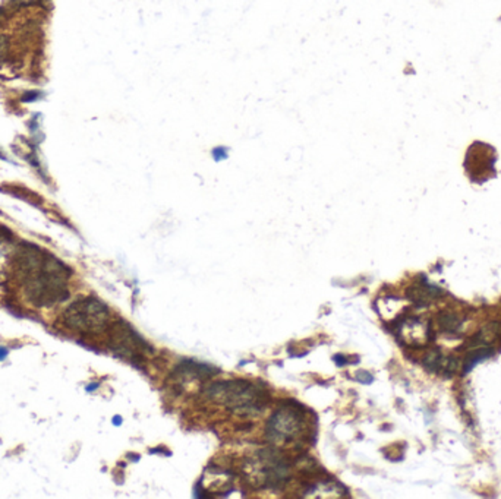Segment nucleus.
I'll return each mask as SVG.
<instances>
[{
  "mask_svg": "<svg viewBox=\"0 0 501 499\" xmlns=\"http://www.w3.org/2000/svg\"><path fill=\"white\" fill-rule=\"evenodd\" d=\"M22 288L35 306H51L65 300L71 271L59 259L48 257L34 244H24L15 257Z\"/></svg>",
  "mask_w": 501,
  "mask_h": 499,
  "instance_id": "f257e3e1",
  "label": "nucleus"
},
{
  "mask_svg": "<svg viewBox=\"0 0 501 499\" xmlns=\"http://www.w3.org/2000/svg\"><path fill=\"white\" fill-rule=\"evenodd\" d=\"M202 397L241 416L258 414L268 404V394L245 379L217 381L202 388Z\"/></svg>",
  "mask_w": 501,
  "mask_h": 499,
  "instance_id": "f03ea898",
  "label": "nucleus"
},
{
  "mask_svg": "<svg viewBox=\"0 0 501 499\" xmlns=\"http://www.w3.org/2000/svg\"><path fill=\"white\" fill-rule=\"evenodd\" d=\"M110 312L103 302L85 297L71 304L63 314V324L81 334H100L108 325Z\"/></svg>",
  "mask_w": 501,
  "mask_h": 499,
  "instance_id": "7ed1b4c3",
  "label": "nucleus"
},
{
  "mask_svg": "<svg viewBox=\"0 0 501 499\" xmlns=\"http://www.w3.org/2000/svg\"><path fill=\"white\" fill-rule=\"evenodd\" d=\"M308 432V419L304 410L295 404L277 408L267 423V438L275 445H290L302 441Z\"/></svg>",
  "mask_w": 501,
  "mask_h": 499,
  "instance_id": "20e7f679",
  "label": "nucleus"
},
{
  "mask_svg": "<svg viewBox=\"0 0 501 499\" xmlns=\"http://www.w3.org/2000/svg\"><path fill=\"white\" fill-rule=\"evenodd\" d=\"M108 346L116 354L135 364L144 363V354L147 351L152 353V348L145 343V340H142L125 322H116L110 327Z\"/></svg>",
  "mask_w": 501,
  "mask_h": 499,
  "instance_id": "39448f33",
  "label": "nucleus"
},
{
  "mask_svg": "<svg viewBox=\"0 0 501 499\" xmlns=\"http://www.w3.org/2000/svg\"><path fill=\"white\" fill-rule=\"evenodd\" d=\"M215 372H217L215 367L208 366V364H204V363L182 362L178 366L175 375L179 377L181 379H186V381H191V379L205 381V379L214 377Z\"/></svg>",
  "mask_w": 501,
  "mask_h": 499,
  "instance_id": "423d86ee",
  "label": "nucleus"
},
{
  "mask_svg": "<svg viewBox=\"0 0 501 499\" xmlns=\"http://www.w3.org/2000/svg\"><path fill=\"white\" fill-rule=\"evenodd\" d=\"M442 294L440 288L432 287V286H425V287H410L408 290V297L412 303L418 306H428L432 302V299L438 297Z\"/></svg>",
  "mask_w": 501,
  "mask_h": 499,
  "instance_id": "0eeeda50",
  "label": "nucleus"
},
{
  "mask_svg": "<svg viewBox=\"0 0 501 499\" xmlns=\"http://www.w3.org/2000/svg\"><path fill=\"white\" fill-rule=\"evenodd\" d=\"M492 348H489L488 346L484 347H473L472 351H469L468 357H466V363H465V372H469L472 367L478 362L484 360L486 357H489L492 354Z\"/></svg>",
  "mask_w": 501,
  "mask_h": 499,
  "instance_id": "6e6552de",
  "label": "nucleus"
},
{
  "mask_svg": "<svg viewBox=\"0 0 501 499\" xmlns=\"http://www.w3.org/2000/svg\"><path fill=\"white\" fill-rule=\"evenodd\" d=\"M438 324H440L442 331H446V333H455V331L459 330L462 321H460V318L457 317L456 314L447 312V314H441L440 317H438Z\"/></svg>",
  "mask_w": 501,
  "mask_h": 499,
  "instance_id": "1a4fd4ad",
  "label": "nucleus"
},
{
  "mask_svg": "<svg viewBox=\"0 0 501 499\" xmlns=\"http://www.w3.org/2000/svg\"><path fill=\"white\" fill-rule=\"evenodd\" d=\"M459 369H460V360L457 357H455V356H442L440 370H438L440 375H442V377L444 375L446 377H452V375H455Z\"/></svg>",
  "mask_w": 501,
  "mask_h": 499,
  "instance_id": "9d476101",
  "label": "nucleus"
},
{
  "mask_svg": "<svg viewBox=\"0 0 501 499\" xmlns=\"http://www.w3.org/2000/svg\"><path fill=\"white\" fill-rule=\"evenodd\" d=\"M441 359H442V356H441V353L438 350H431V351H428L425 354V357L422 360V364H424V367H425L428 372L438 373Z\"/></svg>",
  "mask_w": 501,
  "mask_h": 499,
  "instance_id": "9b49d317",
  "label": "nucleus"
},
{
  "mask_svg": "<svg viewBox=\"0 0 501 499\" xmlns=\"http://www.w3.org/2000/svg\"><path fill=\"white\" fill-rule=\"evenodd\" d=\"M8 48H9V41H8V37L0 34V61L6 57V54H8Z\"/></svg>",
  "mask_w": 501,
  "mask_h": 499,
  "instance_id": "f8f14e48",
  "label": "nucleus"
},
{
  "mask_svg": "<svg viewBox=\"0 0 501 499\" xmlns=\"http://www.w3.org/2000/svg\"><path fill=\"white\" fill-rule=\"evenodd\" d=\"M356 379H358L359 382H362V384H369V382H372V377H371L368 372H365V370H359V372L356 373Z\"/></svg>",
  "mask_w": 501,
  "mask_h": 499,
  "instance_id": "ddd939ff",
  "label": "nucleus"
},
{
  "mask_svg": "<svg viewBox=\"0 0 501 499\" xmlns=\"http://www.w3.org/2000/svg\"><path fill=\"white\" fill-rule=\"evenodd\" d=\"M11 2H12V5H15V6H31V5L38 3L40 0H11Z\"/></svg>",
  "mask_w": 501,
  "mask_h": 499,
  "instance_id": "4468645a",
  "label": "nucleus"
},
{
  "mask_svg": "<svg viewBox=\"0 0 501 499\" xmlns=\"http://www.w3.org/2000/svg\"><path fill=\"white\" fill-rule=\"evenodd\" d=\"M11 231L6 228V227H3V226H0V242H3V240H6V239H9L11 237Z\"/></svg>",
  "mask_w": 501,
  "mask_h": 499,
  "instance_id": "2eb2a0df",
  "label": "nucleus"
},
{
  "mask_svg": "<svg viewBox=\"0 0 501 499\" xmlns=\"http://www.w3.org/2000/svg\"><path fill=\"white\" fill-rule=\"evenodd\" d=\"M334 360L337 362V364H339V366H343V364H346V357H343V356H340V354L334 356Z\"/></svg>",
  "mask_w": 501,
  "mask_h": 499,
  "instance_id": "dca6fc26",
  "label": "nucleus"
},
{
  "mask_svg": "<svg viewBox=\"0 0 501 499\" xmlns=\"http://www.w3.org/2000/svg\"><path fill=\"white\" fill-rule=\"evenodd\" d=\"M2 18H3V11L0 9V19H2Z\"/></svg>",
  "mask_w": 501,
  "mask_h": 499,
  "instance_id": "f3484780",
  "label": "nucleus"
}]
</instances>
